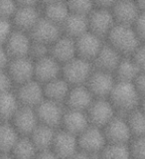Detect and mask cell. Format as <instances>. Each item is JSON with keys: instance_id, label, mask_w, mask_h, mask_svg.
<instances>
[{"instance_id": "7dc6e473", "label": "cell", "mask_w": 145, "mask_h": 159, "mask_svg": "<svg viewBox=\"0 0 145 159\" xmlns=\"http://www.w3.org/2000/svg\"><path fill=\"white\" fill-rule=\"evenodd\" d=\"M136 4H137L139 11L145 13V1H138V2H136Z\"/></svg>"}, {"instance_id": "c3c4849f", "label": "cell", "mask_w": 145, "mask_h": 159, "mask_svg": "<svg viewBox=\"0 0 145 159\" xmlns=\"http://www.w3.org/2000/svg\"><path fill=\"white\" fill-rule=\"evenodd\" d=\"M0 159H14L13 157H12V155L11 154H1L0 155Z\"/></svg>"}, {"instance_id": "d590c367", "label": "cell", "mask_w": 145, "mask_h": 159, "mask_svg": "<svg viewBox=\"0 0 145 159\" xmlns=\"http://www.w3.org/2000/svg\"><path fill=\"white\" fill-rule=\"evenodd\" d=\"M50 55V47L47 45H44L41 43H37V42H31V46H30L29 50V54L28 57L35 62L39 61L45 57H47Z\"/></svg>"}, {"instance_id": "ab89813d", "label": "cell", "mask_w": 145, "mask_h": 159, "mask_svg": "<svg viewBox=\"0 0 145 159\" xmlns=\"http://www.w3.org/2000/svg\"><path fill=\"white\" fill-rule=\"evenodd\" d=\"M132 28L135 31L139 41L141 43H145V13L144 12H140Z\"/></svg>"}, {"instance_id": "5b68a950", "label": "cell", "mask_w": 145, "mask_h": 159, "mask_svg": "<svg viewBox=\"0 0 145 159\" xmlns=\"http://www.w3.org/2000/svg\"><path fill=\"white\" fill-rule=\"evenodd\" d=\"M29 36L31 38V41L50 47L62 36V30L59 25L41 17L29 32Z\"/></svg>"}, {"instance_id": "74e56055", "label": "cell", "mask_w": 145, "mask_h": 159, "mask_svg": "<svg viewBox=\"0 0 145 159\" xmlns=\"http://www.w3.org/2000/svg\"><path fill=\"white\" fill-rule=\"evenodd\" d=\"M12 33V23L10 20L0 18V46H3Z\"/></svg>"}, {"instance_id": "e575fe53", "label": "cell", "mask_w": 145, "mask_h": 159, "mask_svg": "<svg viewBox=\"0 0 145 159\" xmlns=\"http://www.w3.org/2000/svg\"><path fill=\"white\" fill-rule=\"evenodd\" d=\"M129 148L132 159H145V135L132 138Z\"/></svg>"}, {"instance_id": "9c48e42d", "label": "cell", "mask_w": 145, "mask_h": 159, "mask_svg": "<svg viewBox=\"0 0 145 159\" xmlns=\"http://www.w3.org/2000/svg\"><path fill=\"white\" fill-rule=\"evenodd\" d=\"M116 82L112 74L93 70L86 86L94 98H109Z\"/></svg>"}, {"instance_id": "681fc988", "label": "cell", "mask_w": 145, "mask_h": 159, "mask_svg": "<svg viewBox=\"0 0 145 159\" xmlns=\"http://www.w3.org/2000/svg\"><path fill=\"white\" fill-rule=\"evenodd\" d=\"M141 109L145 112V98H142V104H141Z\"/></svg>"}, {"instance_id": "5bb4252c", "label": "cell", "mask_w": 145, "mask_h": 159, "mask_svg": "<svg viewBox=\"0 0 145 159\" xmlns=\"http://www.w3.org/2000/svg\"><path fill=\"white\" fill-rule=\"evenodd\" d=\"M75 43H76L77 57L91 63L96 59L103 46L102 39L89 31L75 40Z\"/></svg>"}, {"instance_id": "603a6c76", "label": "cell", "mask_w": 145, "mask_h": 159, "mask_svg": "<svg viewBox=\"0 0 145 159\" xmlns=\"http://www.w3.org/2000/svg\"><path fill=\"white\" fill-rule=\"evenodd\" d=\"M41 18L37 7H25L18 6L13 16V24L18 31L29 33Z\"/></svg>"}, {"instance_id": "ba28073f", "label": "cell", "mask_w": 145, "mask_h": 159, "mask_svg": "<svg viewBox=\"0 0 145 159\" xmlns=\"http://www.w3.org/2000/svg\"><path fill=\"white\" fill-rule=\"evenodd\" d=\"M88 31L101 39L107 37V35L116 25L111 10L94 7L93 12L88 16Z\"/></svg>"}, {"instance_id": "8992f818", "label": "cell", "mask_w": 145, "mask_h": 159, "mask_svg": "<svg viewBox=\"0 0 145 159\" xmlns=\"http://www.w3.org/2000/svg\"><path fill=\"white\" fill-rule=\"evenodd\" d=\"M106 143L102 129L93 125H89L78 136L79 149L91 155L101 153Z\"/></svg>"}, {"instance_id": "f546056e", "label": "cell", "mask_w": 145, "mask_h": 159, "mask_svg": "<svg viewBox=\"0 0 145 159\" xmlns=\"http://www.w3.org/2000/svg\"><path fill=\"white\" fill-rule=\"evenodd\" d=\"M19 138V133L11 123H0V152L3 154H10Z\"/></svg>"}, {"instance_id": "277c9868", "label": "cell", "mask_w": 145, "mask_h": 159, "mask_svg": "<svg viewBox=\"0 0 145 159\" xmlns=\"http://www.w3.org/2000/svg\"><path fill=\"white\" fill-rule=\"evenodd\" d=\"M89 124L103 128L116 116V108L106 98H96L87 111Z\"/></svg>"}, {"instance_id": "f1b7e54d", "label": "cell", "mask_w": 145, "mask_h": 159, "mask_svg": "<svg viewBox=\"0 0 145 159\" xmlns=\"http://www.w3.org/2000/svg\"><path fill=\"white\" fill-rule=\"evenodd\" d=\"M20 103L11 91L0 93V121L8 122L18 111Z\"/></svg>"}, {"instance_id": "bcb514c9", "label": "cell", "mask_w": 145, "mask_h": 159, "mask_svg": "<svg viewBox=\"0 0 145 159\" xmlns=\"http://www.w3.org/2000/svg\"><path fill=\"white\" fill-rule=\"evenodd\" d=\"M70 159H94V157H93V155H91V154H88L87 152L79 150L72 158H70Z\"/></svg>"}, {"instance_id": "2e32d148", "label": "cell", "mask_w": 145, "mask_h": 159, "mask_svg": "<svg viewBox=\"0 0 145 159\" xmlns=\"http://www.w3.org/2000/svg\"><path fill=\"white\" fill-rule=\"evenodd\" d=\"M62 73L61 64L51 56L34 62V78L40 84H47L59 78Z\"/></svg>"}, {"instance_id": "e0dca14e", "label": "cell", "mask_w": 145, "mask_h": 159, "mask_svg": "<svg viewBox=\"0 0 145 159\" xmlns=\"http://www.w3.org/2000/svg\"><path fill=\"white\" fill-rule=\"evenodd\" d=\"M31 42V38L27 33L16 30L12 31L4 48L10 59L24 58L28 57Z\"/></svg>"}, {"instance_id": "30bf717a", "label": "cell", "mask_w": 145, "mask_h": 159, "mask_svg": "<svg viewBox=\"0 0 145 159\" xmlns=\"http://www.w3.org/2000/svg\"><path fill=\"white\" fill-rule=\"evenodd\" d=\"M102 130L107 143L129 144L132 140L130 129L125 118L116 116L102 128Z\"/></svg>"}, {"instance_id": "d4e9b609", "label": "cell", "mask_w": 145, "mask_h": 159, "mask_svg": "<svg viewBox=\"0 0 145 159\" xmlns=\"http://www.w3.org/2000/svg\"><path fill=\"white\" fill-rule=\"evenodd\" d=\"M43 92L46 99L54 102L62 103L63 102H66V98L70 92V84L64 79L58 78L54 81L45 84V87H43Z\"/></svg>"}, {"instance_id": "cb8c5ba5", "label": "cell", "mask_w": 145, "mask_h": 159, "mask_svg": "<svg viewBox=\"0 0 145 159\" xmlns=\"http://www.w3.org/2000/svg\"><path fill=\"white\" fill-rule=\"evenodd\" d=\"M62 34L71 39L76 40L88 32V20L86 16L71 14L61 25Z\"/></svg>"}, {"instance_id": "83f0119b", "label": "cell", "mask_w": 145, "mask_h": 159, "mask_svg": "<svg viewBox=\"0 0 145 159\" xmlns=\"http://www.w3.org/2000/svg\"><path fill=\"white\" fill-rule=\"evenodd\" d=\"M44 4V18L61 27V25L70 15L67 3L62 1H48Z\"/></svg>"}, {"instance_id": "9a60e30c", "label": "cell", "mask_w": 145, "mask_h": 159, "mask_svg": "<svg viewBox=\"0 0 145 159\" xmlns=\"http://www.w3.org/2000/svg\"><path fill=\"white\" fill-rule=\"evenodd\" d=\"M15 94L20 106L32 108L39 106L45 99L43 87L41 84L34 80L21 84Z\"/></svg>"}, {"instance_id": "b9f144b4", "label": "cell", "mask_w": 145, "mask_h": 159, "mask_svg": "<svg viewBox=\"0 0 145 159\" xmlns=\"http://www.w3.org/2000/svg\"><path fill=\"white\" fill-rule=\"evenodd\" d=\"M133 84L135 86L140 98H145V72H141L139 74Z\"/></svg>"}, {"instance_id": "4fadbf2b", "label": "cell", "mask_w": 145, "mask_h": 159, "mask_svg": "<svg viewBox=\"0 0 145 159\" xmlns=\"http://www.w3.org/2000/svg\"><path fill=\"white\" fill-rule=\"evenodd\" d=\"M11 123L20 136H30L34 129L39 125L35 109L28 107L20 106L12 118Z\"/></svg>"}, {"instance_id": "4316f807", "label": "cell", "mask_w": 145, "mask_h": 159, "mask_svg": "<svg viewBox=\"0 0 145 159\" xmlns=\"http://www.w3.org/2000/svg\"><path fill=\"white\" fill-rule=\"evenodd\" d=\"M114 74V79L116 82L134 83L138 75L140 74V71L131 57H122Z\"/></svg>"}, {"instance_id": "ee69618b", "label": "cell", "mask_w": 145, "mask_h": 159, "mask_svg": "<svg viewBox=\"0 0 145 159\" xmlns=\"http://www.w3.org/2000/svg\"><path fill=\"white\" fill-rule=\"evenodd\" d=\"M35 159H61V158H59V156H57L51 149H49V150L39 151Z\"/></svg>"}, {"instance_id": "836d02e7", "label": "cell", "mask_w": 145, "mask_h": 159, "mask_svg": "<svg viewBox=\"0 0 145 159\" xmlns=\"http://www.w3.org/2000/svg\"><path fill=\"white\" fill-rule=\"evenodd\" d=\"M69 11L71 14L79 15V16L88 17L94 9V3L87 0H79V1H70L67 2Z\"/></svg>"}, {"instance_id": "ac0fdd59", "label": "cell", "mask_w": 145, "mask_h": 159, "mask_svg": "<svg viewBox=\"0 0 145 159\" xmlns=\"http://www.w3.org/2000/svg\"><path fill=\"white\" fill-rule=\"evenodd\" d=\"M114 22L117 25L133 27L140 11L134 1H118L111 8Z\"/></svg>"}, {"instance_id": "7c38bea8", "label": "cell", "mask_w": 145, "mask_h": 159, "mask_svg": "<svg viewBox=\"0 0 145 159\" xmlns=\"http://www.w3.org/2000/svg\"><path fill=\"white\" fill-rule=\"evenodd\" d=\"M7 69L11 81L20 86L32 81L34 78V61L29 57L11 59Z\"/></svg>"}, {"instance_id": "8d00e7d4", "label": "cell", "mask_w": 145, "mask_h": 159, "mask_svg": "<svg viewBox=\"0 0 145 159\" xmlns=\"http://www.w3.org/2000/svg\"><path fill=\"white\" fill-rule=\"evenodd\" d=\"M17 10V3L9 0L0 1V18L10 20L13 18L15 12Z\"/></svg>"}, {"instance_id": "d6986e66", "label": "cell", "mask_w": 145, "mask_h": 159, "mask_svg": "<svg viewBox=\"0 0 145 159\" xmlns=\"http://www.w3.org/2000/svg\"><path fill=\"white\" fill-rule=\"evenodd\" d=\"M120 56L111 45L106 44L102 47L96 59L92 62L93 67L97 71H102L109 74H113L121 61Z\"/></svg>"}, {"instance_id": "484cf974", "label": "cell", "mask_w": 145, "mask_h": 159, "mask_svg": "<svg viewBox=\"0 0 145 159\" xmlns=\"http://www.w3.org/2000/svg\"><path fill=\"white\" fill-rule=\"evenodd\" d=\"M55 133H56V129L39 123V125L34 129L29 137L38 151H44L51 149Z\"/></svg>"}, {"instance_id": "ffe728a7", "label": "cell", "mask_w": 145, "mask_h": 159, "mask_svg": "<svg viewBox=\"0 0 145 159\" xmlns=\"http://www.w3.org/2000/svg\"><path fill=\"white\" fill-rule=\"evenodd\" d=\"M50 56L62 65L72 61L77 57L75 40L62 35L50 46Z\"/></svg>"}, {"instance_id": "d6a6232c", "label": "cell", "mask_w": 145, "mask_h": 159, "mask_svg": "<svg viewBox=\"0 0 145 159\" xmlns=\"http://www.w3.org/2000/svg\"><path fill=\"white\" fill-rule=\"evenodd\" d=\"M101 159H131L129 144L106 143L99 153Z\"/></svg>"}, {"instance_id": "7402d4cb", "label": "cell", "mask_w": 145, "mask_h": 159, "mask_svg": "<svg viewBox=\"0 0 145 159\" xmlns=\"http://www.w3.org/2000/svg\"><path fill=\"white\" fill-rule=\"evenodd\" d=\"M93 101L94 98L87 86H77L70 89L66 103L69 109L84 111H88Z\"/></svg>"}, {"instance_id": "f6af8a7d", "label": "cell", "mask_w": 145, "mask_h": 159, "mask_svg": "<svg viewBox=\"0 0 145 159\" xmlns=\"http://www.w3.org/2000/svg\"><path fill=\"white\" fill-rule=\"evenodd\" d=\"M114 1H97L94 2L96 4V8H99V9H106V10H111V8L114 5Z\"/></svg>"}, {"instance_id": "7bdbcfd3", "label": "cell", "mask_w": 145, "mask_h": 159, "mask_svg": "<svg viewBox=\"0 0 145 159\" xmlns=\"http://www.w3.org/2000/svg\"><path fill=\"white\" fill-rule=\"evenodd\" d=\"M10 58L6 53V50L3 46H0V71H4L8 67Z\"/></svg>"}, {"instance_id": "44dd1931", "label": "cell", "mask_w": 145, "mask_h": 159, "mask_svg": "<svg viewBox=\"0 0 145 159\" xmlns=\"http://www.w3.org/2000/svg\"><path fill=\"white\" fill-rule=\"evenodd\" d=\"M62 125L64 130L78 137L91 124H89L87 112L68 109L67 111L64 112Z\"/></svg>"}, {"instance_id": "52a82bcc", "label": "cell", "mask_w": 145, "mask_h": 159, "mask_svg": "<svg viewBox=\"0 0 145 159\" xmlns=\"http://www.w3.org/2000/svg\"><path fill=\"white\" fill-rule=\"evenodd\" d=\"M37 118L40 124L57 129L62 125L64 109L61 103L54 102L45 98L44 101L35 107Z\"/></svg>"}, {"instance_id": "8fae6325", "label": "cell", "mask_w": 145, "mask_h": 159, "mask_svg": "<svg viewBox=\"0 0 145 159\" xmlns=\"http://www.w3.org/2000/svg\"><path fill=\"white\" fill-rule=\"evenodd\" d=\"M51 150L61 159L72 158L79 150L78 137L64 129L56 130Z\"/></svg>"}, {"instance_id": "60d3db41", "label": "cell", "mask_w": 145, "mask_h": 159, "mask_svg": "<svg viewBox=\"0 0 145 159\" xmlns=\"http://www.w3.org/2000/svg\"><path fill=\"white\" fill-rule=\"evenodd\" d=\"M12 81L8 73L5 71H0V93L9 92L12 86Z\"/></svg>"}, {"instance_id": "816d5d0a", "label": "cell", "mask_w": 145, "mask_h": 159, "mask_svg": "<svg viewBox=\"0 0 145 159\" xmlns=\"http://www.w3.org/2000/svg\"><path fill=\"white\" fill-rule=\"evenodd\" d=\"M131 159H132V158H131Z\"/></svg>"}, {"instance_id": "f907efd6", "label": "cell", "mask_w": 145, "mask_h": 159, "mask_svg": "<svg viewBox=\"0 0 145 159\" xmlns=\"http://www.w3.org/2000/svg\"><path fill=\"white\" fill-rule=\"evenodd\" d=\"M1 154H2V153H1V152H0V155H1Z\"/></svg>"}, {"instance_id": "6da1fadb", "label": "cell", "mask_w": 145, "mask_h": 159, "mask_svg": "<svg viewBox=\"0 0 145 159\" xmlns=\"http://www.w3.org/2000/svg\"><path fill=\"white\" fill-rule=\"evenodd\" d=\"M107 38L108 44L122 57L132 56L141 44L133 28L123 25H114Z\"/></svg>"}, {"instance_id": "1f68e13d", "label": "cell", "mask_w": 145, "mask_h": 159, "mask_svg": "<svg viewBox=\"0 0 145 159\" xmlns=\"http://www.w3.org/2000/svg\"><path fill=\"white\" fill-rule=\"evenodd\" d=\"M126 122L130 129L132 138L145 135V112L141 108H136L129 112Z\"/></svg>"}, {"instance_id": "3957f363", "label": "cell", "mask_w": 145, "mask_h": 159, "mask_svg": "<svg viewBox=\"0 0 145 159\" xmlns=\"http://www.w3.org/2000/svg\"><path fill=\"white\" fill-rule=\"evenodd\" d=\"M93 64L86 60L76 57L62 67L63 79L69 84L77 86H86L88 80L93 72Z\"/></svg>"}, {"instance_id": "7a4b0ae2", "label": "cell", "mask_w": 145, "mask_h": 159, "mask_svg": "<svg viewBox=\"0 0 145 159\" xmlns=\"http://www.w3.org/2000/svg\"><path fill=\"white\" fill-rule=\"evenodd\" d=\"M140 96L133 83L116 82V84L109 94V102L117 111L129 113L138 108Z\"/></svg>"}, {"instance_id": "f35d334b", "label": "cell", "mask_w": 145, "mask_h": 159, "mask_svg": "<svg viewBox=\"0 0 145 159\" xmlns=\"http://www.w3.org/2000/svg\"><path fill=\"white\" fill-rule=\"evenodd\" d=\"M133 62L135 63L139 71L145 72V43H141L140 46L131 56Z\"/></svg>"}, {"instance_id": "4dcf8cb0", "label": "cell", "mask_w": 145, "mask_h": 159, "mask_svg": "<svg viewBox=\"0 0 145 159\" xmlns=\"http://www.w3.org/2000/svg\"><path fill=\"white\" fill-rule=\"evenodd\" d=\"M38 152L29 136H20L10 154L14 159H35Z\"/></svg>"}]
</instances>
